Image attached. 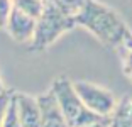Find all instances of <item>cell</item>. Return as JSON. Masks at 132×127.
Listing matches in <instances>:
<instances>
[{
	"label": "cell",
	"mask_w": 132,
	"mask_h": 127,
	"mask_svg": "<svg viewBox=\"0 0 132 127\" xmlns=\"http://www.w3.org/2000/svg\"><path fill=\"white\" fill-rule=\"evenodd\" d=\"M76 26L85 27L109 49L120 54L132 42V31L112 7L98 0H88L76 17Z\"/></svg>",
	"instance_id": "cell-1"
},
{
	"label": "cell",
	"mask_w": 132,
	"mask_h": 127,
	"mask_svg": "<svg viewBox=\"0 0 132 127\" xmlns=\"http://www.w3.org/2000/svg\"><path fill=\"white\" fill-rule=\"evenodd\" d=\"M76 26L75 17L64 14L58 7L44 2V7L36 19V29L31 42H29V49L31 51H44L54 44L63 34L73 31Z\"/></svg>",
	"instance_id": "cell-2"
},
{
	"label": "cell",
	"mask_w": 132,
	"mask_h": 127,
	"mask_svg": "<svg viewBox=\"0 0 132 127\" xmlns=\"http://www.w3.org/2000/svg\"><path fill=\"white\" fill-rule=\"evenodd\" d=\"M51 92L54 93L58 107L61 110L68 127H86V125H92V124H100L107 120L92 114L81 104V100L78 98V95L73 90V83L68 76L56 78L51 85Z\"/></svg>",
	"instance_id": "cell-3"
},
{
	"label": "cell",
	"mask_w": 132,
	"mask_h": 127,
	"mask_svg": "<svg viewBox=\"0 0 132 127\" xmlns=\"http://www.w3.org/2000/svg\"><path fill=\"white\" fill-rule=\"evenodd\" d=\"M71 83H73V90L78 95V98L92 114L102 117V119H109L112 115L119 100L113 97V93L109 88L85 80L71 81Z\"/></svg>",
	"instance_id": "cell-4"
},
{
	"label": "cell",
	"mask_w": 132,
	"mask_h": 127,
	"mask_svg": "<svg viewBox=\"0 0 132 127\" xmlns=\"http://www.w3.org/2000/svg\"><path fill=\"white\" fill-rule=\"evenodd\" d=\"M36 29V19L31 17L29 14L19 10L17 7L12 5L10 14H9L7 24H5V31L12 39L19 44H26L31 42L32 36H34Z\"/></svg>",
	"instance_id": "cell-5"
},
{
	"label": "cell",
	"mask_w": 132,
	"mask_h": 127,
	"mask_svg": "<svg viewBox=\"0 0 132 127\" xmlns=\"http://www.w3.org/2000/svg\"><path fill=\"white\" fill-rule=\"evenodd\" d=\"M14 100L20 127H41V110L36 97L14 90Z\"/></svg>",
	"instance_id": "cell-6"
},
{
	"label": "cell",
	"mask_w": 132,
	"mask_h": 127,
	"mask_svg": "<svg viewBox=\"0 0 132 127\" xmlns=\"http://www.w3.org/2000/svg\"><path fill=\"white\" fill-rule=\"evenodd\" d=\"M36 100L41 110V127H68L51 88L37 95Z\"/></svg>",
	"instance_id": "cell-7"
},
{
	"label": "cell",
	"mask_w": 132,
	"mask_h": 127,
	"mask_svg": "<svg viewBox=\"0 0 132 127\" xmlns=\"http://www.w3.org/2000/svg\"><path fill=\"white\" fill-rule=\"evenodd\" d=\"M107 127H132V97L124 95L107 119Z\"/></svg>",
	"instance_id": "cell-8"
},
{
	"label": "cell",
	"mask_w": 132,
	"mask_h": 127,
	"mask_svg": "<svg viewBox=\"0 0 132 127\" xmlns=\"http://www.w3.org/2000/svg\"><path fill=\"white\" fill-rule=\"evenodd\" d=\"M44 2L58 7L59 10H63L64 14H68V15L76 17L88 0H44Z\"/></svg>",
	"instance_id": "cell-9"
},
{
	"label": "cell",
	"mask_w": 132,
	"mask_h": 127,
	"mask_svg": "<svg viewBox=\"0 0 132 127\" xmlns=\"http://www.w3.org/2000/svg\"><path fill=\"white\" fill-rule=\"evenodd\" d=\"M12 5L17 7L19 10L29 14L34 19H37L44 7V0H12Z\"/></svg>",
	"instance_id": "cell-10"
},
{
	"label": "cell",
	"mask_w": 132,
	"mask_h": 127,
	"mask_svg": "<svg viewBox=\"0 0 132 127\" xmlns=\"http://www.w3.org/2000/svg\"><path fill=\"white\" fill-rule=\"evenodd\" d=\"M0 127H20L15 100H14V93H12V98H10V104H9V107H7V112H5L4 119L0 122Z\"/></svg>",
	"instance_id": "cell-11"
},
{
	"label": "cell",
	"mask_w": 132,
	"mask_h": 127,
	"mask_svg": "<svg viewBox=\"0 0 132 127\" xmlns=\"http://www.w3.org/2000/svg\"><path fill=\"white\" fill-rule=\"evenodd\" d=\"M10 9H12V0H0V29H5Z\"/></svg>",
	"instance_id": "cell-12"
},
{
	"label": "cell",
	"mask_w": 132,
	"mask_h": 127,
	"mask_svg": "<svg viewBox=\"0 0 132 127\" xmlns=\"http://www.w3.org/2000/svg\"><path fill=\"white\" fill-rule=\"evenodd\" d=\"M12 93H14V90H10V88H7L4 93H0V122H2L5 112H7V107H9L10 98H12Z\"/></svg>",
	"instance_id": "cell-13"
},
{
	"label": "cell",
	"mask_w": 132,
	"mask_h": 127,
	"mask_svg": "<svg viewBox=\"0 0 132 127\" xmlns=\"http://www.w3.org/2000/svg\"><path fill=\"white\" fill-rule=\"evenodd\" d=\"M122 68H124V73H125V76H127L129 80L132 81V65H130V66H122Z\"/></svg>",
	"instance_id": "cell-14"
},
{
	"label": "cell",
	"mask_w": 132,
	"mask_h": 127,
	"mask_svg": "<svg viewBox=\"0 0 132 127\" xmlns=\"http://www.w3.org/2000/svg\"><path fill=\"white\" fill-rule=\"evenodd\" d=\"M7 90V86L4 85V80H2V75H0V93H4Z\"/></svg>",
	"instance_id": "cell-15"
},
{
	"label": "cell",
	"mask_w": 132,
	"mask_h": 127,
	"mask_svg": "<svg viewBox=\"0 0 132 127\" xmlns=\"http://www.w3.org/2000/svg\"><path fill=\"white\" fill-rule=\"evenodd\" d=\"M86 127H107V120L100 122V124H92V125H86Z\"/></svg>",
	"instance_id": "cell-16"
}]
</instances>
